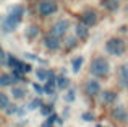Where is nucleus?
Masks as SVG:
<instances>
[{
  "label": "nucleus",
  "instance_id": "obj_1",
  "mask_svg": "<svg viewBox=\"0 0 128 127\" xmlns=\"http://www.w3.org/2000/svg\"><path fill=\"white\" fill-rule=\"evenodd\" d=\"M21 16H23V7L21 5H15L10 8L8 15L2 20V29L3 33H12L18 28V25L21 23Z\"/></svg>",
  "mask_w": 128,
  "mask_h": 127
},
{
  "label": "nucleus",
  "instance_id": "obj_2",
  "mask_svg": "<svg viewBox=\"0 0 128 127\" xmlns=\"http://www.w3.org/2000/svg\"><path fill=\"white\" fill-rule=\"evenodd\" d=\"M109 70H110V65H109V62H107L104 57L92 59V62H91V73H92V75L106 77L107 73H109Z\"/></svg>",
  "mask_w": 128,
  "mask_h": 127
},
{
  "label": "nucleus",
  "instance_id": "obj_3",
  "mask_svg": "<svg viewBox=\"0 0 128 127\" xmlns=\"http://www.w3.org/2000/svg\"><path fill=\"white\" fill-rule=\"evenodd\" d=\"M106 51L109 52V54L112 55H122L123 52H125V44H123L122 39H109V41L106 42Z\"/></svg>",
  "mask_w": 128,
  "mask_h": 127
},
{
  "label": "nucleus",
  "instance_id": "obj_4",
  "mask_svg": "<svg viewBox=\"0 0 128 127\" xmlns=\"http://www.w3.org/2000/svg\"><path fill=\"white\" fill-rule=\"evenodd\" d=\"M68 26H70V23L66 21V20H58L52 28V34L57 36V38H58V36H63L66 31H68Z\"/></svg>",
  "mask_w": 128,
  "mask_h": 127
},
{
  "label": "nucleus",
  "instance_id": "obj_5",
  "mask_svg": "<svg viewBox=\"0 0 128 127\" xmlns=\"http://www.w3.org/2000/svg\"><path fill=\"white\" fill-rule=\"evenodd\" d=\"M39 12L41 15H52V13L57 12V3L54 0H49V2H42L39 5Z\"/></svg>",
  "mask_w": 128,
  "mask_h": 127
},
{
  "label": "nucleus",
  "instance_id": "obj_6",
  "mask_svg": "<svg viewBox=\"0 0 128 127\" xmlns=\"http://www.w3.org/2000/svg\"><path fill=\"white\" fill-rule=\"evenodd\" d=\"M84 91H86L89 96H96L97 93L100 91V85L96 82V80H89V82L84 83Z\"/></svg>",
  "mask_w": 128,
  "mask_h": 127
},
{
  "label": "nucleus",
  "instance_id": "obj_7",
  "mask_svg": "<svg viewBox=\"0 0 128 127\" xmlns=\"http://www.w3.org/2000/svg\"><path fill=\"white\" fill-rule=\"evenodd\" d=\"M83 25H86V26H94L97 23V15H96V12H86V13H83Z\"/></svg>",
  "mask_w": 128,
  "mask_h": 127
},
{
  "label": "nucleus",
  "instance_id": "obj_8",
  "mask_svg": "<svg viewBox=\"0 0 128 127\" xmlns=\"http://www.w3.org/2000/svg\"><path fill=\"white\" fill-rule=\"evenodd\" d=\"M75 33H76V36H78V39H86L88 36H89V29H88V26L83 25V23H78V25L75 26Z\"/></svg>",
  "mask_w": 128,
  "mask_h": 127
},
{
  "label": "nucleus",
  "instance_id": "obj_9",
  "mask_svg": "<svg viewBox=\"0 0 128 127\" xmlns=\"http://www.w3.org/2000/svg\"><path fill=\"white\" fill-rule=\"evenodd\" d=\"M46 46H47L49 49H52V51L58 49V47H60V41H58V38H57V36H54V34L46 36Z\"/></svg>",
  "mask_w": 128,
  "mask_h": 127
},
{
  "label": "nucleus",
  "instance_id": "obj_10",
  "mask_svg": "<svg viewBox=\"0 0 128 127\" xmlns=\"http://www.w3.org/2000/svg\"><path fill=\"white\" fill-rule=\"evenodd\" d=\"M112 116L115 119H118V121H125L126 119V112H125V109H123L122 106H115V108L112 109Z\"/></svg>",
  "mask_w": 128,
  "mask_h": 127
},
{
  "label": "nucleus",
  "instance_id": "obj_11",
  "mask_svg": "<svg viewBox=\"0 0 128 127\" xmlns=\"http://www.w3.org/2000/svg\"><path fill=\"white\" fill-rule=\"evenodd\" d=\"M38 34H39V28H38V26H34V25L28 26V28H26V31H24L26 39H29V41H32V39H34Z\"/></svg>",
  "mask_w": 128,
  "mask_h": 127
},
{
  "label": "nucleus",
  "instance_id": "obj_12",
  "mask_svg": "<svg viewBox=\"0 0 128 127\" xmlns=\"http://www.w3.org/2000/svg\"><path fill=\"white\" fill-rule=\"evenodd\" d=\"M102 5L106 7L107 10H110V12H115V10L118 8L120 2L118 0H102Z\"/></svg>",
  "mask_w": 128,
  "mask_h": 127
},
{
  "label": "nucleus",
  "instance_id": "obj_13",
  "mask_svg": "<svg viewBox=\"0 0 128 127\" xmlns=\"http://www.w3.org/2000/svg\"><path fill=\"white\" fill-rule=\"evenodd\" d=\"M36 75H38L39 80H49L50 75H52V72H49V70H44V69H39L38 72H36Z\"/></svg>",
  "mask_w": 128,
  "mask_h": 127
},
{
  "label": "nucleus",
  "instance_id": "obj_14",
  "mask_svg": "<svg viewBox=\"0 0 128 127\" xmlns=\"http://www.w3.org/2000/svg\"><path fill=\"white\" fill-rule=\"evenodd\" d=\"M8 67H12L13 70H20L21 62H20L18 59H15V57H12V55H10V57H8Z\"/></svg>",
  "mask_w": 128,
  "mask_h": 127
},
{
  "label": "nucleus",
  "instance_id": "obj_15",
  "mask_svg": "<svg viewBox=\"0 0 128 127\" xmlns=\"http://www.w3.org/2000/svg\"><path fill=\"white\" fill-rule=\"evenodd\" d=\"M72 65H73V72H78L80 69H81V65H83V57L80 55V57H75L73 59V62H72Z\"/></svg>",
  "mask_w": 128,
  "mask_h": 127
},
{
  "label": "nucleus",
  "instance_id": "obj_16",
  "mask_svg": "<svg viewBox=\"0 0 128 127\" xmlns=\"http://www.w3.org/2000/svg\"><path fill=\"white\" fill-rule=\"evenodd\" d=\"M44 90H46L47 95H52L54 90H55V80H49V82L44 85Z\"/></svg>",
  "mask_w": 128,
  "mask_h": 127
},
{
  "label": "nucleus",
  "instance_id": "obj_17",
  "mask_svg": "<svg viewBox=\"0 0 128 127\" xmlns=\"http://www.w3.org/2000/svg\"><path fill=\"white\" fill-rule=\"evenodd\" d=\"M57 83H58V88L60 90H65L66 86L70 85V82H68L66 77H57Z\"/></svg>",
  "mask_w": 128,
  "mask_h": 127
},
{
  "label": "nucleus",
  "instance_id": "obj_18",
  "mask_svg": "<svg viewBox=\"0 0 128 127\" xmlns=\"http://www.w3.org/2000/svg\"><path fill=\"white\" fill-rule=\"evenodd\" d=\"M13 82H15V78H13V77H10V75H2V77H0V85H2V86L12 85Z\"/></svg>",
  "mask_w": 128,
  "mask_h": 127
},
{
  "label": "nucleus",
  "instance_id": "obj_19",
  "mask_svg": "<svg viewBox=\"0 0 128 127\" xmlns=\"http://www.w3.org/2000/svg\"><path fill=\"white\" fill-rule=\"evenodd\" d=\"M8 104H10L8 96H6L5 93H2V95H0V108H2V109H6V108H8Z\"/></svg>",
  "mask_w": 128,
  "mask_h": 127
},
{
  "label": "nucleus",
  "instance_id": "obj_20",
  "mask_svg": "<svg viewBox=\"0 0 128 127\" xmlns=\"http://www.w3.org/2000/svg\"><path fill=\"white\" fill-rule=\"evenodd\" d=\"M114 99H115V93H112V91H104V101H106V103H112Z\"/></svg>",
  "mask_w": 128,
  "mask_h": 127
},
{
  "label": "nucleus",
  "instance_id": "obj_21",
  "mask_svg": "<svg viewBox=\"0 0 128 127\" xmlns=\"http://www.w3.org/2000/svg\"><path fill=\"white\" fill-rule=\"evenodd\" d=\"M24 95H26V93H24L23 88H15V90H13V96H15V98H23Z\"/></svg>",
  "mask_w": 128,
  "mask_h": 127
},
{
  "label": "nucleus",
  "instance_id": "obj_22",
  "mask_svg": "<svg viewBox=\"0 0 128 127\" xmlns=\"http://www.w3.org/2000/svg\"><path fill=\"white\" fill-rule=\"evenodd\" d=\"M120 73H122V78L128 80V64H123L122 69H120Z\"/></svg>",
  "mask_w": 128,
  "mask_h": 127
},
{
  "label": "nucleus",
  "instance_id": "obj_23",
  "mask_svg": "<svg viewBox=\"0 0 128 127\" xmlns=\"http://www.w3.org/2000/svg\"><path fill=\"white\" fill-rule=\"evenodd\" d=\"M32 86H34V90H36V91L39 93V95H41V93H46V90H44V86L38 85V83H34V85H32Z\"/></svg>",
  "mask_w": 128,
  "mask_h": 127
},
{
  "label": "nucleus",
  "instance_id": "obj_24",
  "mask_svg": "<svg viewBox=\"0 0 128 127\" xmlns=\"http://www.w3.org/2000/svg\"><path fill=\"white\" fill-rule=\"evenodd\" d=\"M83 119L89 122V121H92V119H94V116H92V114H89V112H84V114H83Z\"/></svg>",
  "mask_w": 128,
  "mask_h": 127
},
{
  "label": "nucleus",
  "instance_id": "obj_25",
  "mask_svg": "<svg viewBox=\"0 0 128 127\" xmlns=\"http://www.w3.org/2000/svg\"><path fill=\"white\" fill-rule=\"evenodd\" d=\"M38 106H41V101H38V99H36V101H32V103H31V106H29V108L34 109V108H38Z\"/></svg>",
  "mask_w": 128,
  "mask_h": 127
},
{
  "label": "nucleus",
  "instance_id": "obj_26",
  "mask_svg": "<svg viewBox=\"0 0 128 127\" xmlns=\"http://www.w3.org/2000/svg\"><path fill=\"white\" fill-rule=\"evenodd\" d=\"M97 127H102V125H97Z\"/></svg>",
  "mask_w": 128,
  "mask_h": 127
}]
</instances>
